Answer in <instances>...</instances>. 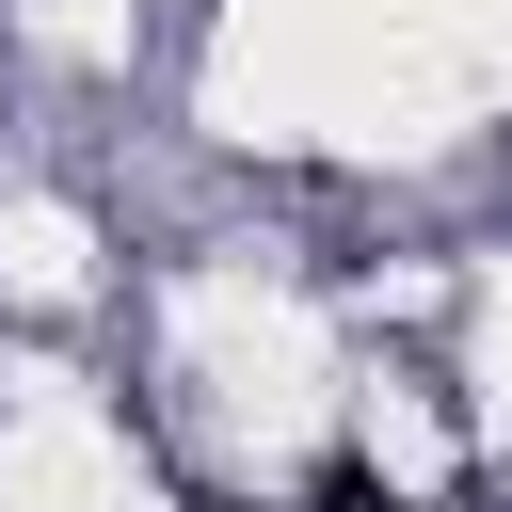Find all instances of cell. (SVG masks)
Listing matches in <instances>:
<instances>
[{
    "instance_id": "cell-1",
    "label": "cell",
    "mask_w": 512,
    "mask_h": 512,
    "mask_svg": "<svg viewBox=\"0 0 512 512\" xmlns=\"http://www.w3.org/2000/svg\"><path fill=\"white\" fill-rule=\"evenodd\" d=\"M320 512H400V496H320Z\"/></svg>"
}]
</instances>
